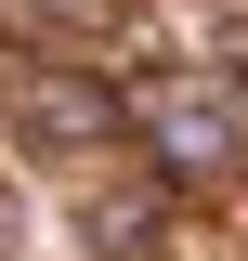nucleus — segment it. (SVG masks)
<instances>
[{"label": "nucleus", "instance_id": "7ed1b4c3", "mask_svg": "<svg viewBox=\"0 0 248 261\" xmlns=\"http://www.w3.org/2000/svg\"><path fill=\"white\" fill-rule=\"evenodd\" d=\"M0 13H27V27H92L105 0H0Z\"/></svg>", "mask_w": 248, "mask_h": 261}, {"label": "nucleus", "instance_id": "f03ea898", "mask_svg": "<svg viewBox=\"0 0 248 261\" xmlns=\"http://www.w3.org/2000/svg\"><path fill=\"white\" fill-rule=\"evenodd\" d=\"M0 105H13V130H27V144H105V130L131 118L118 79L53 65V53H0Z\"/></svg>", "mask_w": 248, "mask_h": 261}, {"label": "nucleus", "instance_id": "f257e3e1", "mask_svg": "<svg viewBox=\"0 0 248 261\" xmlns=\"http://www.w3.org/2000/svg\"><path fill=\"white\" fill-rule=\"evenodd\" d=\"M131 130H144L157 183H235V157H248V92H235V79H157V92L131 105Z\"/></svg>", "mask_w": 248, "mask_h": 261}]
</instances>
